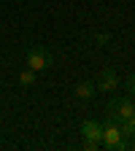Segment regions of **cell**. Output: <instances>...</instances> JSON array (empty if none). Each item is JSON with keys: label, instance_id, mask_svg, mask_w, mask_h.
I'll return each mask as SVG.
<instances>
[{"label": "cell", "instance_id": "11", "mask_svg": "<svg viewBox=\"0 0 135 151\" xmlns=\"http://www.w3.org/2000/svg\"><path fill=\"white\" fill-rule=\"evenodd\" d=\"M132 105H135V97H132Z\"/></svg>", "mask_w": 135, "mask_h": 151}, {"label": "cell", "instance_id": "6", "mask_svg": "<svg viewBox=\"0 0 135 151\" xmlns=\"http://www.w3.org/2000/svg\"><path fill=\"white\" fill-rule=\"evenodd\" d=\"M95 92H97V86L89 84V81H84V84L76 86V97H79V100H92V97H95Z\"/></svg>", "mask_w": 135, "mask_h": 151}, {"label": "cell", "instance_id": "1", "mask_svg": "<svg viewBox=\"0 0 135 151\" xmlns=\"http://www.w3.org/2000/svg\"><path fill=\"white\" fill-rule=\"evenodd\" d=\"M100 146L103 148H111V151H124V148H130L127 135L122 132L119 122L113 119V116H105L103 119V140H100Z\"/></svg>", "mask_w": 135, "mask_h": 151}, {"label": "cell", "instance_id": "2", "mask_svg": "<svg viewBox=\"0 0 135 151\" xmlns=\"http://www.w3.org/2000/svg\"><path fill=\"white\" fill-rule=\"evenodd\" d=\"M81 138H84V146H87L89 151L100 148V140H103V124H100V122H92V119L81 122Z\"/></svg>", "mask_w": 135, "mask_h": 151}, {"label": "cell", "instance_id": "5", "mask_svg": "<svg viewBox=\"0 0 135 151\" xmlns=\"http://www.w3.org/2000/svg\"><path fill=\"white\" fill-rule=\"evenodd\" d=\"M119 86V76H116V70L113 68H105L103 73H100V78H97V89H103V92H113Z\"/></svg>", "mask_w": 135, "mask_h": 151}, {"label": "cell", "instance_id": "8", "mask_svg": "<svg viewBox=\"0 0 135 151\" xmlns=\"http://www.w3.org/2000/svg\"><path fill=\"white\" fill-rule=\"evenodd\" d=\"M119 127H122V132H124V135H132V138H135V113H132L130 119L119 122Z\"/></svg>", "mask_w": 135, "mask_h": 151}, {"label": "cell", "instance_id": "3", "mask_svg": "<svg viewBox=\"0 0 135 151\" xmlns=\"http://www.w3.org/2000/svg\"><path fill=\"white\" fill-rule=\"evenodd\" d=\"M49 65H51V54H49L43 46H32V49L27 51V68H30V70L41 73V70H46Z\"/></svg>", "mask_w": 135, "mask_h": 151}, {"label": "cell", "instance_id": "4", "mask_svg": "<svg viewBox=\"0 0 135 151\" xmlns=\"http://www.w3.org/2000/svg\"><path fill=\"white\" fill-rule=\"evenodd\" d=\"M132 113H135V105H132L130 97H116V100H111V105H108V116H113L116 122L130 119Z\"/></svg>", "mask_w": 135, "mask_h": 151}, {"label": "cell", "instance_id": "7", "mask_svg": "<svg viewBox=\"0 0 135 151\" xmlns=\"http://www.w3.org/2000/svg\"><path fill=\"white\" fill-rule=\"evenodd\" d=\"M19 84H22V86H32L35 84V70H22V73H19Z\"/></svg>", "mask_w": 135, "mask_h": 151}, {"label": "cell", "instance_id": "10", "mask_svg": "<svg viewBox=\"0 0 135 151\" xmlns=\"http://www.w3.org/2000/svg\"><path fill=\"white\" fill-rule=\"evenodd\" d=\"M130 92H132V97H135V76L130 78Z\"/></svg>", "mask_w": 135, "mask_h": 151}, {"label": "cell", "instance_id": "9", "mask_svg": "<svg viewBox=\"0 0 135 151\" xmlns=\"http://www.w3.org/2000/svg\"><path fill=\"white\" fill-rule=\"evenodd\" d=\"M95 41H97V43H108V35H105V32H100V35H95Z\"/></svg>", "mask_w": 135, "mask_h": 151}]
</instances>
